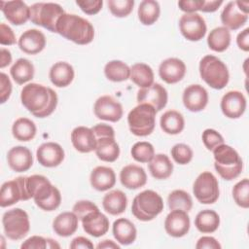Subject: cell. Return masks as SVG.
<instances>
[{
  "mask_svg": "<svg viewBox=\"0 0 249 249\" xmlns=\"http://www.w3.org/2000/svg\"><path fill=\"white\" fill-rule=\"evenodd\" d=\"M20 100L34 117L46 118L55 110L58 97L53 89L41 84L30 83L22 88Z\"/></svg>",
  "mask_w": 249,
  "mask_h": 249,
  "instance_id": "cell-1",
  "label": "cell"
},
{
  "mask_svg": "<svg viewBox=\"0 0 249 249\" xmlns=\"http://www.w3.org/2000/svg\"><path fill=\"white\" fill-rule=\"evenodd\" d=\"M28 196L44 211H53L61 203V194L51 181L43 176L34 174L25 178Z\"/></svg>",
  "mask_w": 249,
  "mask_h": 249,
  "instance_id": "cell-2",
  "label": "cell"
},
{
  "mask_svg": "<svg viewBox=\"0 0 249 249\" xmlns=\"http://www.w3.org/2000/svg\"><path fill=\"white\" fill-rule=\"evenodd\" d=\"M55 33L78 45H88L94 38L93 25L75 14L64 13L57 20Z\"/></svg>",
  "mask_w": 249,
  "mask_h": 249,
  "instance_id": "cell-3",
  "label": "cell"
},
{
  "mask_svg": "<svg viewBox=\"0 0 249 249\" xmlns=\"http://www.w3.org/2000/svg\"><path fill=\"white\" fill-rule=\"evenodd\" d=\"M214 167L219 175L228 181L237 178L243 169V161L235 149L221 144L213 149Z\"/></svg>",
  "mask_w": 249,
  "mask_h": 249,
  "instance_id": "cell-4",
  "label": "cell"
},
{
  "mask_svg": "<svg viewBox=\"0 0 249 249\" xmlns=\"http://www.w3.org/2000/svg\"><path fill=\"white\" fill-rule=\"evenodd\" d=\"M199 75L201 79L212 89H224L230 80L227 65L217 56L207 54L199 61Z\"/></svg>",
  "mask_w": 249,
  "mask_h": 249,
  "instance_id": "cell-5",
  "label": "cell"
},
{
  "mask_svg": "<svg viewBox=\"0 0 249 249\" xmlns=\"http://www.w3.org/2000/svg\"><path fill=\"white\" fill-rule=\"evenodd\" d=\"M161 196L153 190H145L139 193L132 201L131 212L133 216L143 222L154 220L163 210Z\"/></svg>",
  "mask_w": 249,
  "mask_h": 249,
  "instance_id": "cell-6",
  "label": "cell"
},
{
  "mask_svg": "<svg viewBox=\"0 0 249 249\" xmlns=\"http://www.w3.org/2000/svg\"><path fill=\"white\" fill-rule=\"evenodd\" d=\"M156 109L147 103H140L131 109L127 115L129 130L136 136L150 135L156 125Z\"/></svg>",
  "mask_w": 249,
  "mask_h": 249,
  "instance_id": "cell-7",
  "label": "cell"
},
{
  "mask_svg": "<svg viewBox=\"0 0 249 249\" xmlns=\"http://www.w3.org/2000/svg\"><path fill=\"white\" fill-rule=\"evenodd\" d=\"M63 8L53 2H38L30 7V20L51 32H56L58 18L64 14Z\"/></svg>",
  "mask_w": 249,
  "mask_h": 249,
  "instance_id": "cell-8",
  "label": "cell"
},
{
  "mask_svg": "<svg viewBox=\"0 0 249 249\" xmlns=\"http://www.w3.org/2000/svg\"><path fill=\"white\" fill-rule=\"evenodd\" d=\"M2 224L6 236L12 240L22 239L30 230L28 214L21 208L6 211L2 217Z\"/></svg>",
  "mask_w": 249,
  "mask_h": 249,
  "instance_id": "cell-9",
  "label": "cell"
},
{
  "mask_svg": "<svg viewBox=\"0 0 249 249\" xmlns=\"http://www.w3.org/2000/svg\"><path fill=\"white\" fill-rule=\"evenodd\" d=\"M193 193L196 198L202 204H212L219 198V183L213 173L201 172L195 180Z\"/></svg>",
  "mask_w": 249,
  "mask_h": 249,
  "instance_id": "cell-10",
  "label": "cell"
},
{
  "mask_svg": "<svg viewBox=\"0 0 249 249\" xmlns=\"http://www.w3.org/2000/svg\"><path fill=\"white\" fill-rule=\"evenodd\" d=\"M249 2L248 1H231L221 13V21L223 26L229 30H237L248 20Z\"/></svg>",
  "mask_w": 249,
  "mask_h": 249,
  "instance_id": "cell-11",
  "label": "cell"
},
{
  "mask_svg": "<svg viewBox=\"0 0 249 249\" xmlns=\"http://www.w3.org/2000/svg\"><path fill=\"white\" fill-rule=\"evenodd\" d=\"M25 178L19 176L10 181H6L1 186L0 191V206L8 207L11 206L19 200H28L30 197L28 196L26 186H25Z\"/></svg>",
  "mask_w": 249,
  "mask_h": 249,
  "instance_id": "cell-12",
  "label": "cell"
},
{
  "mask_svg": "<svg viewBox=\"0 0 249 249\" xmlns=\"http://www.w3.org/2000/svg\"><path fill=\"white\" fill-rule=\"evenodd\" d=\"M179 29L181 34L189 41L196 42L201 40L207 31L204 18L197 13L184 14L179 19Z\"/></svg>",
  "mask_w": 249,
  "mask_h": 249,
  "instance_id": "cell-13",
  "label": "cell"
},
{
  "mask_svg": "<svg viewBox=\"0 0 249 249\" xmlns=\"http://www.w3.org/2000/svg\"><path fill=\"white\" fill-rule=\"evenodd\" d=\"M93 112L96 118L112 123L120 121L124 114L122 104L111 95L98 97L94 102Z\"/></svg>",
  "mask_w": 249,
  "mask_h": 249,
  "instance_id": "cell-14",
  "label": "cell"
},
{
  "mask_svg": "<svg viewBox=\"0 0 249 249\" xmlns=\"http://www.w3.org/2000/svg\"><path fill=\"white\" fill-rule=\"evenodd\" d=\"M168 94L166 89L159 83H154L148 88L140 89L137 91V102L152 105L157 112L162 110L167 104Z\"/></svg>",
  "mask_w": 249,
  "mask_h": 249,
  "instance_id": "cell-15",
  "label": "cell"
},
{
  "mask_svg": "<svg viewBox=\"0 0 249 249\" xmlns=\"http://www.w3.org/2000/svg\"><path fill=\"white\" fill-rule=\"evenodd\" d=\"M246 98L239 90H230L221 99V110L229 119L240 118L246 109Z\"/></svg>",
  "mask_w": 249,
  "mask_h": 249,
  "instance_id": "cell-16",
  "label": "cell"
},
{
  "mask_svg": "<svg viewBox=\"0 0 249 249\" xmlns=\"http://www.w3.org/2000/svg\"><path fill=\"white\" fill-rule=\"evenodd\" d=\"M191 222L188 212L180 209L171 210L165 218L164 230L172 237H182L190 230Z\"/></svg>",
  "mask_w": 249,
  "mask_h": 249,
  "instance_id": "cell-17",
  "label": "cell"
},
{
  "mask_svg": "<svg viewBox=\"0 0 249 249\" xmlns=\"http://www.w3.org/2000/svg\"><path fill=\"white\" fill-rule=\"evenodd\" d=\"M0 9L6 19L14 25L24 24L30 19V7L21 0L0 1Z\"/></svg>",
  "mask_w": 249,
  "mask_h": 249,
  "instance_id": "cell-18",
  "label": "cell"
},
{
  "mask_svg": "<svg viewBox=\"0 0 249 249\" xmlns=\"http://www.w3.org/2000/svg\"><path fill=\"white\" fill-rule=\"evenodd\" d=\"M36 157L41 165L45 167H55L63 161L65 154L58 143L46 142L38 147Z\"/></svg>",
  "mask_w": 249,
  "mask_h": 249,
  "instance_id": "cell-19",
  "label": "cell"
},
{
  "mask_svg": "<svg viewBox=\"0 0 249 249\" xmlns=\"http://www.w3.org/2000/svg\"><path fill=\"white\" fill-rule=\"evenodd\" d=\"M184 106L191 112L202 111L208 103V92L200 85L195 84L188 86L182 96Z\"/></svg>",
  "mask_w": 249,
  "mask_h": 249,
  "instance_id": "cell-20",
  "label": "cell"
},
{
  "mask_svg": "<svg viewBox=\"0 0 249 249\" xmlns=\"http://www.w3.org/2000/svg\"><path fill=\"white\" fill-rule=\"evenodd\" d=\"M186 74L185 63L177 57H169L162 60L159 66V75L166 84L180 82Z\"/></svg>",
  "mask_w": 249,
  "mask_h": 249,
  "instance_id": "cell-21",
  "label": "cell"
},
{
  "mask_svg": "<svg viewBox=\"0 0 249 249\" xmlns=\"http://www.w3.org/2000/svg\"><path fill=\"white\" fill-rule=\"evenodd\" d=\"M81 222L84 231L93 237L104 235L108 231L110 225L108 218L99 209L88 213L82 218Z\"/></svg>",
  "mask_w": 249,
  "mask_h": 249,
  "instance_id": "cell-22",
  "label": "cell"
},
{
  "mask_svg": "<svg viewBox=\"0 0 249 249\" xmlns=\"http://www.w3.org/2000/svg\"><path fill=\"white\" fill-rule=\"evenodd\" d=\"M7 161L12 170L24 172L32 166L33 156L27 147L15 146L8 151Z\"/></svg>",
  "mask_w": 249,
  "mask_h": 249,
  "instance_id": "cell-23",
  "label": "cell"
},
{
  "mask_svg": "<svg viewBox=\"0 0 249 249\" xmlns=\"http://www.w3.org/2000/svg\"><path fill=\"white\" fill-rule=\"evenodd\" d=\"M19 49L28 54H37L46 47V37L43 32L32 28L24 31L18 39Z\"/></svg>",
  "mask_w": 249,
  "mask_h": 249,
  "instance_id": "cell-24",
  "label": "cell"
},
{
  "mask_svg": "<svg viewBox=\"0 0 249 249\" xmlns=\"http://www.w3.org/2000/svg\"><path fill=\"white\" fill-rule=\"evenodd\" d=\"M73 147L80 153H90L95 150L97 139L91 128L80 125L71 132Z\"/></svg>",
  "mask_w": 249,
  "mask_h": 249,
  "instance_id": "cell-25",
  "label": "cell"
},
{
  "mask_svg": "<svg viewBox=\"0 0 249 249\" xmlns=\"http://www.w3.org/2000/svg\"><path fill=\"white\" fill-rule=\"evenodd\" d=\"M120 181L129 190L139 189L147 183V174L143 167L137 164H127L120 172Z\"/></svg>",
  "mask_w": 249,
  "mask_h": 249,
  "instance_id": "cell-26",
  "label": "cell"
},
{
  "mask_svg": "<svg viewBox=\"0 0 249 249\" xmlns=\"http://www.w3.org/2000/svg\"><path fill=\"white\" fill-rule=\"evenodd\" d=\"M89 182L93 189L99 192H104L113 188L116 184V174L113 168L99 165L92 169Z\"/></svg>",
  "mask_w": 249,
  "mask_h": 249,
  "instance_id": "cell-27",
  "label": "cell"
},
{
  "mask_svg": "<svg viewBox=\"0 0 249 249\" xmlns=\"http://www.w3.org/2000/svg\"><path fill=\"white\" fill-rule=\"evenodd\" d=\"M79 225V218L72 211L58 214L53 222V231L61 237H68L76 232Z\"/></svg>",
  "mask_w": 249,
  "mask_h": 249,
  "instance_id": "cell-28",
  "label": "cell"
},
{
  "mask_svg": "<svg viewBox=\"0 0 249 249\" xmlns=\"http://www.w3.org/2000/svg\"><path fill=\"white\" fill-rule=\"evenodd\" d=\"M113 235L117 242L122 245L133 243L137 236V230L134 224L125 218H119L113 223Z\"/></svg>",
  "mask_w": 249,
  "mask_h": 249,
  "instance_id": "cell-29",
  "label": "cell"
},
{
  "mask_svg": "<svg viewBox=\"0 0 249 249\" xmlns=\"http://www.w3.org/2000/svg\"><path fill=\"white\" fill-rule=\"evenodd\" d=\"M75 76L74 68L65 61L55 62L50 69L49 77L51 82L57 88H65L69 86Z\"/></svg>",
  "mask_w": 249,
  "mask_h": 249,
  "instance_id": "cell-30",
  "label": "cell"
},
{
  "mask_svg": "<svg viewBox=\"0 0 249 249\" xmlns=\"http://www.w3.org/2000/svg\"><path fill=\"white\" fill-rule=\"evenodd\" d=\"M104 210L114 216L124 213L127 206L126 195L121 190H113L107 193L102 199Z\"/></svg>",
  "mask_w": 249,
  "mask_h": 249,
  "instance_id": "cell-31",
  "label": "cell"
},
{
  "mask_svg": "<svg viewBox=\"0 0 249 249\" xmlns=\"http://www.w3.org/2000/svg\"><path fill=\"white\" fill-rule=\"evenodd\" d=\"M94 151L100 160L107 162L117 160L120 156L119 144L113 137L98 138Z\"/></svg>",
  "mask_w": 249,
  "mask_h": 249,
  "instance_id": "cell-32",
  "label": "cell"
},
{
  "mask_svg": "<svg viewBox=\"0 0 249 249\" xmlns=\"http://www.w3.org/2000/svg\"><path fill=\"white\" fill-rule=\"evenodd\" d=\"M151 175L158 179H167L173 172V163L165 154H157L148 164Z\"/></svg>",
  "mask_w": 249,
  "mask_h": 249,
  "instance_id": "cell-33",
  "label": "cell"
},
{
  "mask_svg": "<svg viewBox=\"0 0 249 249\" xmlns=\"http://www.w3.org/2000/svg\"><path fill=\"white\" fill-rule=\"evenodd\" d=\"M195 226L202 233H212L220 226V216L212 209L201 210L195 218Z\"/></svg>",
  "mask_w": 249,
  "mask_h": 249,
  "instance_id": "cell-34",
  "label": "cell"
},
{
  "mask_svg": "<svg viewBox=\"0 0 249 249\" xmlns=\"http://www.w3.org/2000/svg\"><path fill=\"white\" fill-rule=\"evenodd\" d=\"M160 124L163 132L175 135L183 131L185 127V120L180 112L176 110H168L161 115Z\"/></svg>",
  "mask_w": 249,
  "mask_h": 249,
  "instance_id": "cell-35",
  "label": "cell"
},
{
  "mask_svg": "<svg viewBox=\"0 0 249 249\" xmlns=\"http://www.w3.org/2000/svg\"><path fill=\"white\" fill-rule=\"evenodd\" d=\"M10 73L17 84L23 85L33 79L35 69L30 60L26 58H18L11 67Z\"/></svg>",
  "mask_w": 249,
  "mask_h": 249,
  "instance_id": "cell-36",
  "label": "cell"
},
{
  "mask_svg": "<svg viewBox=\"0 0 249 249\" xmlns=\"http://www.w3.org/2000/svg\"><path fill=\"white\" fill-rule=\"evenodd\" d=\"M231 32L225 26H218L210 31L207 37L208 47L217 53L226 51L231 44Z\"/></svg>",
  "mask_w": 249,
  "mask_h": 249,
  "instance_id": "cell-37",
  "label": "cell"
},
{
  "mask_svg": "<svg viewBox=\"0 0 249 249\" xmlns=\"http://www.w3.org/2000/svg\"><path fill=\"white\" fill-rule=\"evenodd\" d=\"M37 132L36 124L33 121L28 118H18L15 121L12 126L13 136L22 142H27L32 140Z\"/></svg>",
  "mask_w": 249,
  "mask_h": 249,
  "instance_id": "cell-38",
  "label": "cell"
},
{
  "mask_svg": "<svg viewBox=\"0 0 249 249\" xmlns=\"http://www.w3.org/2000/svg\"><path fill=\"white\" fill-rule=\"evenodd\" d=\"M129 79L140 89L148 88L154 84L153 69L146 63H135L130 67Z\"/></svg>",
  "mask_w": 249,
  "mask_h": 249,
  "instance_id": "cell-39",
  "label": "cell"
},
{
  "mask_svg": "<svg viewBox=\"0 0 249 249\" xmlns=\"http://www.w3.org/2000/svg\"><path fill=\"white\" fill-rule=\"evenodd\" d=\"M138 18L144 25L154 24L160 14V7L159 2L155 0H143L138 7Z\"/></svg>",
  "mask_w": 249,
  "mask_h": 249,
  "instance_id": "cell-40",
  "label": "cell"
},
{
  "mask_svg": "<svg viewBox=\"0 0 249 249\" xmlns=\"http://www.w3.org/2000/svg\"><path fill=\"white\" fill-rule=\"evenodd\" d=\"M104 74L112 82H124L130 77V67L122 60H111L105 64Z\"/></svg>",
  "mask_w": 249,
  "mask_h": 249,
  "instance_id": "cell-41",
  "label": "cell"
},
{
  "mask_svg": "<svg viewBox=\"0 0 249 249\" xmlns=\"http://www.w3.org/2000/svg\"><path fill=\"white\" fill-rule=\"evenodd\" d=\"M167 203L170 210L180 209L189 212L193 207L192 196L184 190H174L167 197Z\"/></svg>",
  "mask_w": 249,
  "mask_h": 249,
  "instance_id": "cell-42",
  "label": "cell"
},
{
  "mask_svg": "<svg viewBox=\"0 0 249 249\" xmlns=\"http://www.w3.org/2000/svg\"><path fill=\"white\" fill-rule=\"evenodd\" d=\"M131 157L138 162H150L155 156L154 146L147 141L136 142L130 150Z\"/></svg>",
  "mask_w": 249,
  "mask_h": 249,
  "instance_id": "cell-43",
  "label": "cell"
},
{
  "mask_svg": "<svg viewBox=\"0 0 249 249\" xmlns=\"http://www.w3.org/2000/svg\"><path fill=\"white\" fill-rule=\"evenodd\" d=\"M232 197L238 206L249 207V181L247 178L240 180L233 186Z\"/></svg>",
  "mask_w": 249,
  "mask_h": 249,
  "instance_id": "cell-44",
  "label": "cell"
},
{
  "mask_svg": "<svg viewBox=\"0 0 249 249\" xmlns=\"http://www.w3.org/2000/svg\"><path fill=\"white\" fill-rule=\"evenodd\" d=\"M108 8L111 14L117 18L127 17L133 10V0H108Z\"/></svg>",
  "mask_w": 249,
  "mask_h": 249,
  "instance_id": "cell-45",
  "label": "cell"
},
{
  "mask_svg": "<svg viewBox=\"0 0 249 249\" xmlns=\"http://www.w3.org/2000/svg\"><path fill=\"white\" fill-rule=\"evenodd\" d=\"M170 152H171V157L173 158L174 161L181 165L188 164L192 160L193 155H194L191 147L184 143L175 144L171 148Z\"/></svg>",
  "mask_w": 249,
  "mask_h": 249,
  "instance_id": "cell-46",
  "label": "cell"
},
{
  "mask_svg": "<svg viewBox=\"0 0 249 249\" xmlns=\"http://www.w3.org/2000/svg\"><path fill=\"white\" fill-rule=\"evenodd\" d=\"M202 142L207 150L213 151L214 148L224 143L223 136L215 129L207 128L202 132Z\"/></svg>",
  "mask_w": 249,
  "mask_h": 249,
  "instance_id": "cell-47",
  "label": "cell"
},
{
  "mask_svg": "<svg viewBox=\"0 0 249 249\" xmlns=\"http://www.w3.org/2000/svg\"><path fill=\"white\" fill-rule=\"evenodd\" d=\"M76 4L87 15L97 14L103 5L102 0H77Z\"/></svg>",
  "mask_w": 249,
  "mask_h": 249,
  "instance_id": "cell-48",
  "label": "cell"
},
{
  "mask_svg": "<svg viewBox=\"0 0 249 249\" xmlns=\"http://www.w3.org/2000/svg\"><path fill=\"white\" fill-rule=\"evenodd\" d=\"M96 209H98V207L93 202L89 200H79L74 204L72 210L77 215L79 220H82V218L88 213Z\"/></svg>",
  "mask_w": 249,
  "mask_h": 249,
  "instance_id": "cell-49",
  "label": "cell"
},
{
  "mask_svg": "<svg viewBox=\"0 0 249 249\" xmlns=\"http://www.w3.org/2000/svg\"><path fill=\"white\" fill-rule=\"evenodd\" d=\"M0 102L5 103L12 93V83L10 78L4 72L0 74Z\"/></svg>",
  "mask_w": 249,
  "mask_h": 249,
  "instance_id": "cell-50",
  "label": "cell"
},
{
  "mask_svg": "<svg viewBox=\"0 0 249 249\" xmlns=\"http://www.w3.org/2000/svg\"><path fill=\"white\" fill-rule=\"evenodd\" d=\"M21 249H45L48 248L47 238L39 235H33L27 238L20 245Z\"/></svg>",
  "mask_w": 249,
  "mask_h": 249,
  "instance_id": "cell-51",
  "label": "cell"
},
{
  "mask_svg": "<svg viewBox=\"0 0 249 249\" xmlns=\"http://www.w3.org/2000/svg\"><path fill=\"white\" fill-rule=\"evenodd\" d=\"M16 43V35L13 29L4 22L0 23V44L11 46Z\"/></svg>",
  "mask_w": 249,
  "mask_h": 249,
  "instance_id": "cell-52",
  "label": "cell"
},
{
  "mask_svg": "<svg viewBox=\"0 0 249 249\" xmlns=\"http://www.w3.org/2000/svg\"><path fill=\"white\" fill-rule=\"evenodd\" d=\"M204 0H180L178 2V7L185 14H192L200 11L203 6Z\"/></svg>",
  "mask_w": 249,
  "mask_h": 249,
  "instance_id": "cell-53",
  "label": "cell"
},
{
  "mask_svg": "<svg viewBox=\"0 0 249 249\" xmlns=\"http://www.w3.org/2000/svg\"><path fill=\"white\" fill-rule=\"evenodd\" d=\"M96 139L102 137H113L115 138L114 128L107 124H97L91 127Z\"/></svg>",
  "mask_w": 249,
  "mask_h": 249,
  "instance_id": "cell-54",
  "label": "cell"
},
{
  "mask_svg": "<svg viewBox=\"0 0 249 249\" xmlns=\"http://www.w3.org/2000/svg\"><path fill=\"white\" fill-rule=\"evenodd\" d=\"M221 247L219 241L213 236H201L196 244V249H221Z\"/></svg>",
  "mask_w": 249,
  "mask_h": 249,
  "instance_id": "cell-55",
  "label": "cell"
},
{
  "mask_svg": "<svg viewBox=\"0 0 249 249\" xmlns=\"http://www.w3.org/2000/svg\"><path fill=\"white\" fill-rule=\"evenodd\" d=\"M236 44L238 48L244 52L249 51V28H245L238 33L236 37Z\"/></svg>",
  "mask_w": 249,
  "mask_h": 249,
  "instance_id": "cell-56",
  "label": "cell"
},
{
  "mask_svg": "<svg viewBox=\"0 0 249 249\" xmlns=\"http://www.w3.org/2000/svg\"><path fill=\"white\" fill-rule=\"evenodd\" d=\"M69 247L71 249H79V248H89V249H92L94 246L92 244V242L89 239V238H86L84 236H77L75 237Z\"/></svg>",
  "mask_w": 249,
  "mask_h": 249,
  "instance_id": "cell-57",
  "label": "cell"
},
{
  "mask_svg": "<svg viewBox=\"0 0 249 249\" xmlns=\"http://www.w3.org/2000/svg\"><path fill=\"white\" fill-rule=\"evenodd\" d=\"M223 4L222 0H214V1H205L201 8V12L204 13H213L219 9V7Z\"/></svg>",
  "mask_w": 249,
  "mask_h": 249,
  "instance_id": "cell-58",
  "label": "cell"
},
{
  "mask_svg": "<svg viewBox=\"0 0 249 249\" xmlns=\"http://www.w3.org/2000/svg\"><path fill=\"white\" fill-rule=\"evenodd\" d=\"M12 62V54L11 52L5 48H1V55H0V68H5Z\"/></svg>",
  "mask_w": 249,
  "mask_h": 249,
  "instance_id": "cell-59",
  "label": "cell"
},
{
  "mask_svg": "<svg viewBox=\"0 0 249 249\" xmlns=\"http://www.w3.org/2000/svg\"><path fill=\"white\" fill-rule=\"evenodd\" d=\"M96 248L98 249H102V248H106V249H120V245L117 244L116 242H114L113 240H110V239H105V240H102L101 242H99L97 245H96Z\"/></svg>",
  "mask_w": 249,
  "mask_h": 249,
  "instance_id": "cell-60",
  "label": "cell"
},
{
  "mask_svg": "<svg viewBox=\"0 0 249 249\" xmlns=\"http://www.w3.org/2000/svg\"><path fill=\"white\" fill-rule=\"evenodd\" d=\"M48 240V248H60V245L52 238H47Z\"/></svg>",
  "mask_w": 249,
  "mask_h": 249,
  "instance_id": "cell-61",
  "label": "cell"
}]
</instances>
